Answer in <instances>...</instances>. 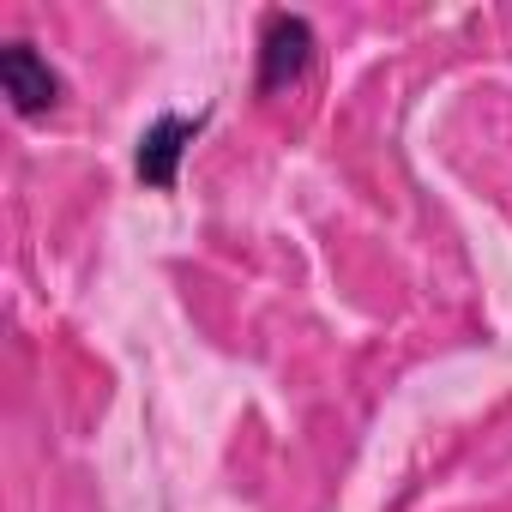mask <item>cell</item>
Listing matches in <instances>:
<instances>
[{
    "label": "cell",
    "mask_w": 512,
    "mask_h": 512,
    "mask_svg": "<svg viewBox=\"0 0 512 512\" xmlns=\"http://www.w3.org/2000/svg\"><path fill=\"white\" fill-rule=\"evenodd\" d=\"M205 121H211V115H157V121L139 133L133 169H139V181H145L151 193H169V187L181 181V157H187V145L205 133Z\"/></svg>",
    "instance_id": "6da1fadb"
},
{
    "label": "cell",
    "mask_w": 512,
    "mask_h": 512,
    "mask_svg": "<svg viewBox=\"0 0 512 512\" xmlns=\"http://www.w3.org/2000/svg\"><path fill=\"white\" fill-rule=\"evenodd\" d=\"M314 61V25L302 13H266V31H260V97L284 91L290 79H302Z\"/></svg>",
    "instance_id": "7a4b0ae2"
},
{
    "label": "cell",
    "mask_w": 512,
    "mask_h": 512,
    "mask_svg": "<svg viewBox=\"0 0 512 512\" xmlns=\"http://www.w3.org/2000/svg\"><path fill=\"white\" fill-rule=\"evenodd\" d=\"M0 85H7V97H13V109L25 115V121H37V115H49V109H61V73L37 55V43H25V37H13L7 49H0Z\"/></svg>",
    "instance_id": "3957f363"
}]
</instances>
